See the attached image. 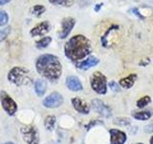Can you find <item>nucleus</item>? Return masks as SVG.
<instances>
[{
	"label": "nucleus",
	"instance_id": "5",
	"mask_svg": "<svg viewBox=\"0 0 153 144\" xmlns=\"http://www.w3.org/2000/svg\"><path fill=\"white\" fill-rule=\"evenodd\" d=\"M20 132L23 140L27 144H39V134L35 125H27L22 127Z\"/></svg>",
	"mask_w": 153,
	"mask_h": 144
},
{
	"label": "nucleus",
	"instance_id": "22",
	"mask_svg": "<svg viewBox=\"0 0 153 144\" xmlns=\"http://www.w3.org/2000/svg\"><path fill=\"white\" fill-rule=\"evenodd\" d=\"M54 5H60L63 7H71L74 4V0H49Z\"/></svg>",
	"mask_w": 153,
	"mask_h": 144
},
{
	"label": "nucleus",
	"instance_id": "16",
	"mask_svg": "<svg viewBox=\"0 0 153 144\" xmlns=\"http://www.w3.org/2000/svg\"><path fill=\"white\" fill-rule=\"evenodd\" d=\"M46 88H47V84L44 80H36L35 83V90L37 96H43L44 93L46 92Z\"/></svg>",
	"mask_w": 153,
	"mask_h": 144
},
{
	"label": "nucleus",
	"instance_id": "25",
	"mask_svg": "<svg viewBox=\"0 0 153 144\" xmlns=\"http://www.w3.org/2000/svg\"><path fill=\"white\" fill-rule=\"evenodd\" d=\"M9 16L8 14L5 11H0V26H3L8 23Z\"/></svg>",
	"mask_w": 153,
	"mask_h": 144
},
{
	"label": "nucleus",
	"instance_id": "26",
	"mask_svg": "<svg viewBox=\"0 0 153 144\" xmlns=\"http://www.w3.org/2000/svg\"><path fill=\"white\" fill-rule=\"evenodd\" d=\"M10 32H11V28L10 27L4 28V29H1V30H0V42L3 41L5 38L9 36Z\"/></svg>",
	"mask_w": 153,
	"mask_h": 144
},
{
	"label": "nucleus",
	"instance_id": "34",
	"mask_svg": "<svg viewBox=\"0 0 153 144\" xmlns=\"http://www.w3.org/2000/svg\"><path fill=\"white\" fill-rule=\"evenodd\" d=\"M137 144H143V143H137Z\"/></svg>",
	"mask_w": 153,
	"mask_h": 144
},
{
	"label": "nucleus",
	"instance_id": "18",
	"mask_svg": "<svg viewBox=\"0 0 153 144\" xmlns=\"http://www.w3.org/2000/svg\"><path fill=\"white\" fill-rule=\"evenodd\" d=\"M119 25H116V24H114V25L112 26H110L108 28V30L104 33V35L102 37V44L103 47H108V41H107V38H108V35H109V33H111L112 31L114 30H119Z\"/></svg>",
	"mask_w": 153,
	"mask_h": 144
},
{
	"label": "nucleus",
	"instance_id": "7",
	"mask_svg": "<svg viewBox=\"0 0 153 144\" xmlns=\"http://www.w3.org/2000/svg\"><path fill=\"white\" fill-rule=\"evenodd\" d=\"M63 103V97L59 92H53L43 100V106L48 109L59 108Z\"/></svg>",
	"mask_w": 153,
	"mask_h": 144
},
{
	"label": "nucleus",
	"instance_id": "29",
	"mask_svg": "<svg viewBox=\"0 0 153 144\" xmlns=\"http://www.w3.org/2000/svg\"><path fill=\"white\" fill-rule=\"evenodd\" d=\"M132 12H133L134 14H135L136 16H138L139 17H140L141 19H143V18H145V17H143V16H142V14H141L140 13H139V11H138V9H137V8H135V9H132Z\"/></svg>",
	"mask_w": 153,
	"mask_h": 144
},
{
	"label": "nucleus",
	"instance_id": "13",
	"mask_svg": "<svg viewBox=\"0 0 153 144\" xmlns=\"http://www.w3.org/2000/svg\"><path fill=\"white\" fill-rule=\"evenodd\" d=\"M66 86L70 90L72 91H79L82 90V85L80 81L76 76H69L66 79Z\"/></svg>",
	"mask_w": 153,
	"mask_h": 144
},
{
	"label": "nucleus",
	"instance_id": "20",
	"mask_svg": "<svg viewBox=\"0 0 153 144\" xmlns=\"http://www.w3.org/2000/svg\"><path fill=\"white\" fill-rule=\"evenodd\" d=\"M51 41H52L51 37H44L43 38H41V40L36 41V47L38 49H43V48H45L49 45Z\"/></svg>",
	"mask_w": 153,
	"mask_h": 144
},
{
	"label": "nucleus",
	"instance_id": "6",
	"mask_svg": "<svg viewBox=\"0 0 153 144\" xmlns=\"http://www.w3.org/2000/svg\"><path fill=\"white\" fill-rule=\"evenodd\" d=\"M0 100H1V104L4 110L9 115H13L17 110V105L14 102V100L10 96L6 91L2 90L0 92Z\"/></svg>",
	"mask_w": 153,
	"mask_h": 144
},
{
	"label": "nucleus",
	"instance_id": "12",
	"mask_svg": "<svg viewBox=\"0 0 153 144\" xmlns=\"http://www.w3.org/2000/svg\"><path fill=\"white\" fill-rule=\"evenodd\" d=\"M50 30V24L48 21H43L38 23L32 30L30 31V35L32 37H37V36H43L47 34Z\"/></svg>",
	"mask_w": 153,
	"mask_h": 144
},
{
	"label": "nucleus",
	"instance_id": "30",
	"mask_svg": "<svg viewBox=\"0 0 153 144\" xmlns=\"http://www.w3.org/2000/svg\"><path fill=\"white\" fill-rule=\"evenodd\" d=\"M102 5H103V3H99V4H97L95 6V8H94V11L95 12H99L100 10V8L102 7Z\"/></svg>",
	"mask_w": 153,
	"mask_h": 144
},
{
	"label": "nucleus",
	"instance_id": "15",
	"mask_svg": "<svg viewBox=\"0 0 153 144\" xmlns=\"http://www.w3.org/2000/svg\"><path fill=\"white\" fill-rule=\"evenodd\" d=\"M137 79V75L136 74H130L129 76L126 77V78H123L120 80V86H122L124 88H130L133 86L134 83Z\"/></svg>",
	"mask_w": 153,
	"mask_h": 144
},
{
	"label": "nucleus",
	"instance_id": "17",
	"mask_svg": "<svg viewBox=\"0 0 153 144\" xmlns=\"http://www.w3.org/2000/svg\"><path fill=\"white\" fill-rule=\"evenodd\" d=\"M56 116H54V115H48V116H46L44 119L45 128L47 130H49V131H53L56 126Z\"/></svg>",
	"mask_w": 153,
	"mask_h": 144
},
{
	"label": "nucleus",
	"instance_id": "2",
	"mask_svg": "<svg viewBox=\"0 0 153 144\" xmlns=\"http://www.w3.org/2000/svg\"><path fill=\"white\" fill-rule=\"evenodd\" d=\"M36 68L38 74L52 82L59 80L62 71L59 58L51 54H44L38 57L36 62Z\"/></svg>",
	"mask_w": 153,
	"mask_h": 144
},
{
	"label": "nucleus",
	"instance_id": "1",
	"mask_svg": "<svg viewBox=\"0 0 153 144\" xmlns=\"http://www.w3.org/2000/svg\"><path fill=\"white\" fill-rule=\"evenodd\" d=\"M64 52L71 61H80L92 52L91 41L83 35H76L65 43Z\"/></svg>",
	"mask_w": 153,
	"mask_h": 144
},
{
	"label": "nucleus",
	"instance_id": "31",
	"mask_svg": "<svg viewBox=\"0 0 153 144\" xmlns=\"http://www.w3.org/2000/svg\"><path fill=\"white\" fill-rule=\"evenodd\" d=\"M10 1H11V0H0V6H1V5H4V4H7Z\"/></svg>",
	"mask_w": 153,
	"mask_h": 144
},
{
	"label": "nucleus",
	"instance_id": "10",
	"mask_svg": "<svg viewBox=\"0 0 153 144\" xmlns=\"http://www.w3.org/2000/svg\"><path fill=\"white\" fill-rule=\"evenodd\" d=\"M110 143L111 144H123L126 141V134L123 131L117 129H110Z\"/></svg>",
	"mask_w": 153,
	"mask_h": 144
},
{
	"label": "nucleus",
	"instance_id": "19",
	"mask_svg": "<svg viewBox=\"0 0 153 144\" xmlns=\"http://www.w3.org/2000/svg\"><path fill=\"white\" fill-rule=\"evenodd\" d=\"M132 116L138 120H147L151 117V112L143 110V112H138L132 113Z\"/></svg>",
	"mask_w": 153,
	"mask_h": 144
},
{
	"label": "nucleus",
	"instance_id": "9",
	"mask_svg": "<svg viewBox=\"0 0 153 144\" xmlns=\"http://www.w3.org/2000/svg\"><path fill=\"white\" fill-rule=\"evenodd\" d=\"M76 24V20L73 17H65L62 19L61 22V30L59 32V38H65L68 37V35L71 33L72 29L74 28Z\"/></svg>",
	"mask_w": 153,
	"mask_h": 144
},
{
	"label": "nucleus",
	"instance_id": "27",
	"mask_svg": "<svg viewBox=\"0 0 153 144\" xmlns=\"http://www.w3.org/2000/svg\"><path fill=\"white\" fill-rule=\"evenodd\" d=\"M109 88H111V90L115 91V92H119L120 91V86L118 83H116V82L114 81H111L109 83Z\"/></svg>",
	"mask_w": 153,
	"mask_h": 144
},
{
	"label": "nucleus",
	"instance_id": "8",
	"mask_svg": "<svg viewBox=\"0 0 153 144\" xmlns=\"http://www.w3.org/2000/svg\"><path fill=\"white\" fill-rule=\"evenodd\" d=\"M92 107L95 112H97L99 114L104 117H110L112 114V112L107 105H105L102 100L94 99L92 100Z\"/></svg>",
	"mask_w": 153,
	"mask_h": 144
},
{
	"label": "nucleus",
	"instance_id": "14",
	"mask_svg": "<svg viewBox=\"0 0 153 144\" xmlns=\"http://www.w3.org/2000/svg\"><path fill=\"white\" fill-rule=\"evenodd\" d=\"M98 64H99V59H98V58H96L94 56H90L86 60L79 62V64H76V66H78V68H79V69L86 70V69L90 68V67H93L95 65H97Z\"/></svg>",
	"mask_w": 153,
	"mask_h": 144
},
{
	"label": "nucleus",
	"instance_id": "32",
	"mask_svg": "<svg viewBox=\"0 0 153 144\" xmlns=\"http://www.w3.org/2000/svg\"><path fill=\"white\" fill-rule=\"evenodd\" d=\"M149 143H150V144H153V136H151L150 140H149Z\"/></svg>",
	"mask_w": 153,
	"mask_h": 144
},
{
	"label": "nucleus",
	"instance_id": "33",
	"mask_svg": "<svg viewBox=\"0 0 153 144\" xmlns=\"http://www.w3.org/2000/svg\"><path fill=\"white\" fill-rule=\"evenodd\" d=\"M4 144H14L13 142H6V143H4Z\"/></svg>",
	"mask_w": 153,
	"mask_h": 144
},
{
	"label": "nucleus",
	"instance_id": "3",
	"mask_svg": "<svg viewBox=\"0 0 153 144\" xmlns=\"http://www.w3.org/2000/svg\"><path fill=\"white\" fill-rule=\"evenodd\" d=\"M8 80L16 86H24L30 83L31 77L27 69L20 66H16L10 70Z\"/></svg>",
	"mask_w": 153,
	"mask_h": 144
},
{
	"label": "nucleus",
	"instance_id": "21",
	"mask_svg": "<svg viewBox=\"0 0 153 144\" xmlns=\"http://www.w3.org/2000/svg\"><path fill=\"white\" fill-rule=\"evenodd\" d=\"M44 12H45V7L43 5H36V6H33L31 9L32 14L36 16H40Z\"/></svg>",
	"mask_w": 153,
	"mask_h": 144
},
{
	"label": "nucleus",
	"instance_id": "23",
	"mask_svg": "<svg viewBox=\"0 0 153 144\" xmlns=\"http://www.w3.org/2000/svg\"><path fill=\"white\" fill-rule=\"evenodd\" d=\"M150 102H151V98L149 96H143V97L140 98L137 101V107L140 109H143V108H145L146 106H147Z\"/></svg>",
	"mask_w": 153,
	"mask_h": 144
},
{
	"label": "nucleus",
	"instance_id": "11",
	"mask_svg": "<svg viewBox=\"0 0 153 144\" xmlns=\"http://www.w3.org/2000/svg\"><path fill=\"white\" fill-rule=\"evenodd\" d=\"M72 105H73V107L75 108L76 112L82 114H88L90 112V108L87 103L79 97H75L72 99Z\"/></svg>",
	"mask_w": 153,
	"mask_h": 144
},
{
	"label": "nucleus",
	"instance_id": "24",
	"mask_svg": "<svg viewBox=\"0 0 153 144\" xmlns=\"http://www.w3.org/2000/svg\"><path fill=\"white\" fill-rule=\"evenodd\" d=\"M114 123L116 125H120V126H127V125L130 124V120L128 118H124V117H121V118H116L114 120Z\"/></svg>",
	"mask_w": 153,
	"mask_h": 144
},
{
	"label": "nucleus",
	"instance_id": "4",
	"mask_svg": "<svg viewBox=\"0 0 153 144\" xmlns=\"http://www.w3.org/2000/svg\"><path fill=\"white\" fill-rule=\"evenodd\" d=\"M91 88L99 94H105L107 91V81L102 72L96 71L91 77Z\"/></svg>",
	"mask_w": 153,
	"mask_h": 144
},
{
	"label": "nucleus",
	"instance_id": "28",
	"mask_svg": "<svg viewBox=\"0 0 153 144\" xmlns=\"http://www.w3.org/2000/svg\"><path fill=\"white\" fill-rule=\"evenodd\" d=\"M145 132L146 133H152L153 132V123L147 125V126L145 127Z\"/></svg>",
	"mask_w": 153,
	"mask_h": 144
}]
</instances>
